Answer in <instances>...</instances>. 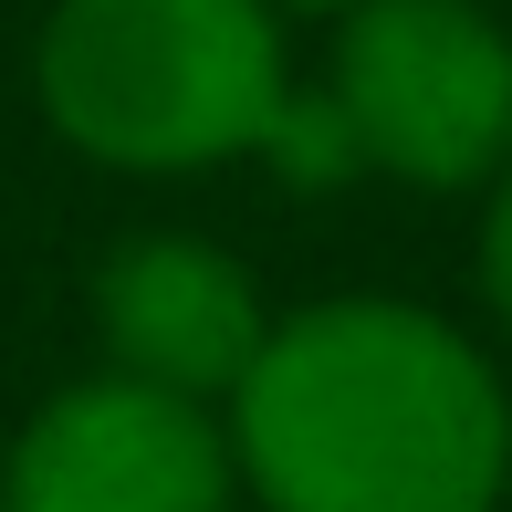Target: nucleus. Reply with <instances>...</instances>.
Returning <instances> with one entry per match:
<instances>
[{
	"label": "nucleus",
	"instance_id": "f257e3e1",
	"mask_svg": "<svg viewBox=\"0 0 512 512\" xmlns=\"http://www.w3.org/2000/svg\"><path fill=\"white\" fill-rule=\"evenodd\" d=\"M230 460L272 512H492L512 398L502 366L418 304H304L230 387Z\"/></svg>",
	"mask_w": 512,
	"mask_h": 512
},
{
	"label": "nucleus",
	"instance_id": "f03ea898",
	"mask_svg": "<svg viewBox=\"0 0 512 512\" xmlns=\"http://www.w3.org/2000/svg\"><path fill=\"white\" fill-rule=\"evenodd\" d=\"M293 105L272 0H53L42 115L63 147L136 178L262 157Z\"/></svg>",
	"mask_w": 512,
	"mask_h": 512
},
{
	"label": "nucleus",
	"instance_id": "7ed1b4c3",
	"mask_svg": "<svg viewBox=\"0 0 512 512\" xmlns=\"http://www.w3.org/2000/svg\"><path fill=\"white\" fill-rule=\"evenodd\" d=\"M324 105L356 168L408 189H481L512 157V32L481 0H356Z\"/></svg>",
	"mask_w": 512,
	"mask_h": 512
},
{
	"label": "nucleus",
	"instance_id": "20e7f679",
	"mask_svg": "<svg viewBox=\"0 0 512 512\" xmlns=\"http://www.w3.org/2000/svg\"><path fill=\"white\" fill-rule=\"evenodd\" d=\"M230 502H241L230 418L168 387H136L115 366L63 387L0 460V512H230Z\"/></svg>",
	"mask_w": 512,
	"mask_h": 512
},
{
	"label": "nucleus",
	"instance_id": "39448f33",
	"mask_svg": "<svg viewBox=\"0 0 512 512\" xmlns=\"http://www.w3.org/2000/svg\"><path fill=\"white\" fill-rule=\"evenodd\" d=\"M95 324H105L115 377L199 398V408H230V387L251 377V356L272 335L262 283L220 241H189V230H147L115 251L95 272Z\"/></svg>",
	"mask_w": 512,
	"mask_h": 512
},
{
	"label": "nucleus",
	"instance_id": "423d86ee",
	"mask_svg": "<svg viewBox=\"0 0 512 512\" xmlns=\"http://www.w3.org/2000/svg\"><path fill=\"white\" fill-rule=\"evenodd\" d=\"M481 293H492V314H502V335H512V157H502V178H492V220H481Z\"/></svg>",
	"mask_w": 512,
	"mask_h": 512
},
{
	"label": "nucleus",
	"instance_id": "0eeeda50",
	"mask_svg": "<svg viewBox=\"0 0 512 512\" xmlns=\"http://www.w3.org/2000/svg\"><path fill=\"white\" fill-rule=\"evenodd\" d=\"M272 11H356V0H272Z\"/></svg>",
	"mask_w": 512,
	"mask_h": 512
}]
</instances>
